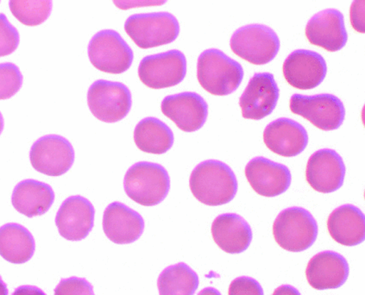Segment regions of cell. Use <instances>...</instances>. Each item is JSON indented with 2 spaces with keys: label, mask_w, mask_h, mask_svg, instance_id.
<instances>
[{
  "label": "cell",
  "mask_w": 365,
  "mask_h": 295,
  "mask_svg": "<svg viewBox=\"0 0 365 295\" xmlns=\"http://www.w3.org/2000/svg\"><path fill=\"white\" fill-rule=\"evenodd\" d=\"M346 166L334 150L324 149L311 155L306 170L307 182L315 191L330 194L343 186Z\"/></svg>",
  "instance_id": "4fadbf2b"
},
{
  "label": "cell",
  "mask_w": 365,
  "mask_h": 295,
  "mask_svg": "<svg viewBox=\"0 0 365 295\" xmlns=\"http://www.w3.org/2000/svg\"><path fill=\"white\" fill-rule=\"evenodd\" d=\"M4 130V118L1 113H0V135H1Z\"/></svg>",
  "instance_id": "74e56055"
},
{
  "label": "cell",
  "mask_w": 365,
  "mask_h": 295,
  "mask_svg": "<svg viewBox=\"0 0 365 295\" xmlns=\"http://www.w3.org/2000/svg\"><path fill=\"white\" fill-rule=\"evenodd\" d=\"M127 35L143 49L173 43L178 38V20L169 12L134 14L125 24Z\"/></svg>",
  "instance_id": "5b68a950"
},
{
  "label": "cell",
  "mask_w": 365,
  "mask_h": 295,
  "mask_svg": "<svg viewBox=\"0 0 365 295\" xmlns=\"http://www.w3.org/2000/svg\"><path fill=\"white\" fill-rule=\"evenodd\" d=\"M19 44V33L11 23L6 16L0 14V57L12 54Z\"/></svg>",
  "instance_id": "f546056e"
},
{
  "label": "cell",
  "mask_w": 365,
  "mask_h": 295,
  "mask_svg": "<svg viewBox=\"0 0 365 295\" xmlns=\"http://www.w3.org/2000/svg\"><path fill=\"white\" fill-rule=\"evenodd\" d=\"M160 295H194L199 286V277L183 262L164 269L158 281Z\"/></svg>",
  "instance_id": "4316f807"
},
{
  "label": "cell",
  "mask_w": 365,
  "mask_h": 295,
  "mask_svg": "<svg viewBox=\"0 0 365 295\" xmlns=\"http://www.w3.org/2000/svg\"><path fill=\"white\" fill-rule=\"evenodd\" d=\"M228 295H264V290L255 279L242 276L232 281Z\"/></svg>",
  "instance_id": "1f68e13d"
},
{
  "label": "cell",
  "mask_w": 365,
  "mask_h": 295,
  "mask_svg": "<svg viewBox=\"0 0 365 295\" xmlns=\"http://www.w3.org/2000/svg\"><path fill=\"white\" fill-rule=\"evenodd\" d=\"M364 0L352 3L351 7V23L352 27L359 33H364Z\"/></svg>",
  "instance_id": "d6a6232c"
},
{
  "label": "cell",
  "mask_w": 365,
  "mask_h": 295,
  "mask_svg": "<svg viewBox=\"0 0 365 295\" xmlns=\"http://www.w3.org/2000/svg\"><path fill=\"white\" fill-rule=\"evenodd\" d=\"M106 237L117 244H128L137 241L145 229V221L138 212L120 202L106 207L103 217Z\"/></svg>",
  "instance_id": "44dd1931"
},
{
  "label": "cell",
  "mask_w": 365,
  "mask_h": 295,
  "mask_svg": "<svg viewBox=\"0 0 365 295\" xmlns=\"http://www.w3.org/2000/svg\"><path fill=\"white\" fill-rule=\"evenodd\" d=\"M278 100L279 88L272 73H256L240 98L242 115L246 120H262L272 113Z\"/></svg>",
  "instance_id": "7c38bea8"
},
{
  "label": "cell",
  "mask_w": 365,
  "mask_h": 295,
  "mask_svg": "<svg viewBox=\"0 0 365 295\" xmlns=\"http://www.w3.org/2000/svg\"><path fill=\"white\" fill-rule=\"evenodd\" d=\"M30 158L32 167L39 173L60 176L71 170L75 162V150L67 139L48 135L32 145Z\"/></svg>",
  "instance_id": "8fae6325"
},
{
  "label": "cell",
  "mask_w": 365,
  "mask_h": 295,
  "mask_svg": "<svg viewBox=\"0 0 365 295\" xmlns=\"http://www.w3.org/2000/svg\"><path fill=\"white\" fill-rule=\"evenodd\" d=\"M126 195L145 207L157 206L170 190L169 174L160 164L141 162L130 167L125 176Z\"/></svg>",
  "instance_id": "3957f363"
},
{
  "label": "cell",
  "mask_w": 365,
  "mask_h": 295,
  "mask_svg": "<svg viewBox=\"0 0 365 295\" xmlns=\"http://www.w3.org/2000/svg\"><path fill=\"white\" fill-rule=\"evenodd\" d=\"M35 252V240L26 228L19 224H6L0 228V256L15 264L31 259Z\"/></svg>",
  "instance_id": "d4e9b609"
},
{
  "label": "cell",
  "mask_w": 365,
  "mask_h": 295,
  "mask_svg": "<svg viewBox=\"0 0 365 295\" xmlns=\"http://www.w3.org/2000/svg\"><path fill=\"white\" fill-rule=\"evenodd\" d=\"M162 112L173 121L180 130L194 133L206 123L208 105L198 93L185 92L164 98Z\"/></svg>",
  "instance_id": "5bb4252c"
},
{
  "label": "cell",
  "mask_w": 365,
  "mask_h": 295,
  "mask_svg": "<svg viewBox=\"0 0 365 295\" xmlns=\"http://www.w3.org/2000/svg\"><path fill=\"white\" fill-rule=\"evenodd\" d=\"M134 141L143 152L162 155L173 145L174 134L158 118L150 117L138 123L134 130Z\"/></svg>",
  "instance_id": "484cf974"
},
{
  "label": "cell",
  "mask_w": 365,
  "mask_h": 295,
  "mask_svg": "<svg viewBox=\"0 0 365 295\" xmlns=\"http://www.w3.org/2000/svg\"><path fill=\"white\" fill-rule=\"evenodd\" d=\"M231 48L237 56L254 65L270 63L280 49V40L272 29L251 24L233 33Z\"/></svg>",
  "instance_id": "8992f818"
},
{
  "label": "cell",
  "mask_w": 365,
  "mask_h": 295,
  "mask_svg": "<svg viewBox=\"0 0 365 295\" xmlns=\"http://www.w3.org/2000/svg\"><path fill=\"white\" fill-rule=\"evenodd\" d=\"M190 186L195 198L207 206H222L232 202L237 191L236 175L227 164L209 160L192 172Z\"/></svg>",
  "instance_id": "6da1fadb"
},
{
  "label": "cell",
  "mask_w": 365,
  "mask_h": 295,
  "mask_svg": "<svg viewBox=\"0 0 365 295\" xmlns=\"http://www.w3.org/2000/svg\"><path fill=\"white\" fill-rule=\"evenodd\" d=\"M198 295H221L218 290L213 288L204 289Z\"/></svg>",
  "instance_id": "d590c367"
},
{
  "label": "cell",
  "mask_w": 365,
  "mask_h": 295,
  "mask_svg": "<svg viewBox=\"0 0 365 295\" xmlns=\"http://www.w3.org/2000/svg\"><path fill=\"white\" fill-rule=\"evenodd\" d=\"M264 141L272 152L284 157H293L305 150L309 135L304 127L297 121L282 118L266 127Z\"/></svg>",
  "instance_id": "ffe728a7"
},
{
  "label": "cell",
  "mask_w": 365,
  "mask_h": 295,
  "mask_svg": "<svg viewBox=\"0 0 365 295\" xmlns=\"http://www.w3.org/2000/svg\"><path fill=\"white\" fill-rule=\"evenodd\" d=\"M88 104L93 116L105 123H116L124 120L129 113L131 93L120 82L100 80L89 88Z\"/></svg>",
  "instance_id": "ba28073f"
},
{
  "label": "cell",
  "mask_w": 365,
  "mask_h": 295,
  "mask_svg": "<svg viewBox=\"0 0 365 295\" xmlns=\"http://www.w3.org/2000/svg\"><path fill=\"white\" fill-rule=\"evenodd\" d=\"M282 71L293 88L309 90L318 87L325 79L327 68L325 59L317 52L298 49L285 60Z\"/></svg>",
  "instance_id": "9a60e30c"
},
{
  "label": "cell",
  "mask_w": 365,
  "mask_h": 295,
  "mask_svg": "<svg viewBox=\"0 0 365 295\" xmlns=\"http://www.w3.org/2000/svg\"><path fill=\"white\" fill-rule=\"evenodd\" d=\"M327 228L331 237L339 244H360L365 237L364 213L352 205H344L331 213L327 220Z\"/></svg>",
  "instance_id": "603a6c76"
},
{
  "label": "cell",
  "mask_w": 365,
  "mask_h": 295,
  "mask_svg": "<svg viewBox=\"0 0 365 295\" xmlns=\"http://www.w3.org/2000/svg\"><path fill=\"white\" fill-rule=\"evenodd\" d=\"M213 240L225 252L240 254L246 251L252 240L251 227L240 215L225 213L213 221Z\"/></svg>",
  "instance_id": "7402d4cb"
},
{
  "label": "cell",
  "mask_w": 365,
  "mask_h": 295,
  "mask_svg": "<svg viewBox=\"0 0 365 295\" xmlns=\"http://www.w3.org/2000/svg\"><path fill=\"white\" fill-rule=\"evenodd\" d=\"M55 295H94L93 286L83 278L63 279L55 289Z\"/></svg>",
  "instance_id": "4dcf8cb0"
},
{
  "label": "cell",
  "mask_w": 365,
  "mask_h": 295,
  "mask_svg": "<svg viewBox=\"0 0 365 295\" xmlns=\"http://www.w3.org/2000/svg\"><path fill=\"white\" fill-rule=\"evenodd\" d=\"M290 110L306 118L322 130H334L343 124L346 110L342 101L333 94L305 96L294 94L290 98Z\"/></svg>",
  "instance_id": "9c48e42d"
},
{
  "label": "cell",
  "mask_w": 365,
  "mask_h": 295,
  "mask_svg": "<svg viewBox=\"0 0 365 295\" xmlns=\"http://www.w3.org/2000/svg\"><path fill=\"white\" fill-rule=\"evenodd\" d=\"M89 60L98 71L120 75L128 71L134 56L117 31L105 30L93 36L88 45Z\"/></svg>",
  "instance_id": "52a82bcc"
},
{
  "label": "cell",
  "mask_w": 365,
  "mask_h": 295,
  "mask_svg": "<svg viewBox=\"0 0 365 295\" xmlns=\"http://www.w3.org/2000/svg\"><path fill=\"white\" fill-rule=\"evenodd\" d=\"M0 295H8L7 286L1 277H0Z\"/></svg>",
  "instance_id": "8d00e7d4"
},
{
  "label": "cell",
  "mask_w": 365,
  "mask_h": 295,
  "mask_svg": "<svg viewBox=\"0 0 365 295\" xmlns=\"http://www.w3.org/2000/svg\"><path fill=\"white\" fill-rule=\"evenodd\" d=\"M273 234L279 246L286 251L304 252L317 241L318 225L309 211L291 207L277 216L273 225Z\"/></svg>",
  "instance_id": "277c9868"
},
{
  "label": "cell",
  "mask_w": 365,
  "mask_h": 295,
  "mask_svg": "<svg viewBox=\"0 0 365 295\" xmlns=\"http://www.w3.org/2000/svg\"><path fill=\"white\" fill-rule=\"evenodd\" d=\"M186 73V56L178 49L148 56L138 67L139 79L153 89L174 87L184 80Z\"/></svg>",
  "instance_id": "30bf717a"
},
{
  "label": "cell",
  "mask_w": 365,
  "mask_h": 295,
  "mask_svg": "<svg viewBox=\"0 0 365 295\" xmlns=\"http://www.w3.org/2000/svg\"><path fill=\"white\" fill-rule=\"evenodd\" d=\"M197 78L209 93L227 96L239 88L244 71L237 61L230 58L219 49H207L199 56Z\"/></svg>",
  "instance_id": "7a4b0ae2"
},
{
  "label": "cell",
  "mask_w": 365,
  "mask_h": 295,
  "mask_svg": "<svg viewBox=\"0 0 365 295\" xmlns=\"http://www.w3.org/2000/svg\"><path fill=\"white\" fill-rule=\"evenodd\" d=\"M93 206L81 196L69 197L61 205L56 217L59 233L65 239L80 241L92 231L94 222Z\"/></svg>",
  "instance_id": "2e32d148"
},
{
  "label": "cell",
  "mask_w": 365,
  "mask_h": 295,
  "mask_svg": "<svg viewBox=\"0 0 365 295\" xmlns=\"http://www.w3.org/2000/svg\"><path fill=\"white\" fill-rule=\"evenodd\" d=\"M306 276L309 285L314 289H336L346 284L349 276V265L340 254L322 252L309 261Z\"/></svg>",
  "instance_id": "d6986e66"
},
{
  "label": "cell",
  "mask_w": 365,
  "mask_h": 295,
  "mask_svg": "<svg viewBox=\"0 0 365 295\" xmlns=\"http://www.w3.org/2000/svg\"><path fill=\"white\" fill-rule=\"evenodd\" d=\"M55 192L46 183L26 180L14 188L11 202L16 211L33 218L46 213L54 203Z\"/></svg>",
  "instance_id": "cb8c5ba5"
},
{
  "label": "cell",
  "mask_w": 365,
  "mask_h": 295,
  "mask_svg": "<svg viewBox=\"0 0 365 295\" xmlns=\"http://www.w3.org/2000/svg\"><path fill=\"white\" fill-rule=\"evenodd\" d=\"M245 176L253 190L264 197L281 195L291 184L288 167L261 157L252 159L246 165Z\"/></svg>",
  "instance_id": "e0dca14e"
},
{
  "label": "cell",
  "mask_w": 365,
  "mask_h": 295,
  "mask_svg": "<svg viewBox=\"0 0 365 295\" xmlns=\"http://www.w3.org/2000/svg\"><path fill=\"white\" fill-rule=\"evenodd\" d=\"M306 36L310 43L327 51H340L348 39L343 14L335 9L319 12L307 23Z\"/></svg>",
  "instance_id": "ac0fdd59"
},
{
  "label": "cell",
  "mask_w": 365,
  "mask_h": 295,
  "mask_svg": "<svg viewBox=\"0 0 365 295\" xmlns=\"http://www.w3.org/2000/svg\"><path fill=\"white\" fill-rule=\"evenodd\" d=\"M273 295H301V294L294 286L284 285L279 286V288L274 290Z\"/></svg>",
  "instance_id": "e575fe53"
},
{
  "label": "cell",
  "mask_w": 365,
  "mask_h": 295,
  "mask_svg": "<svg viewBox=\"0 0 365 295\" xmlns=\"http://www.w3.org/2000/svg\"><path fill=\"white\" fill-rule=\"evenodd\" d=\"M11 295H46L43 290L34 286H22L15 290Z\"/></svg>",
  "instance_id": "836d02e7"
},
{
  "label": "cell",
  "mask_w": 365,
  "mask_h": 295,
  "mask_svg": "<svg viewBox=\"0 0 365 295\" xmlns=\"http://www.w3.org/2000/svg\"><path fill=\"white\" fill-rule=\"evenodd\" d=\"M22 84V73L15 64H0V100L14 96L21 88Z\"/></svg>",
  "instance_id": "f1b7e54d"
},
{
  "label": "cell",
  "mask_w": 365,
  "mask_h": 295,
  "mask_svg": "<svg viewBox=\"0 0 365 295\" xmlns=\"http://www.w3.org/2000/svg\"><path fill=\"white\" fill-rule=\"evenodd\" d=\"M12 15L26 26H38L46 21L51 14L52 1L43 0H12L9 3Z\"/></svg>",
  "instance_id": "83f0119b"
}]
</instances>
